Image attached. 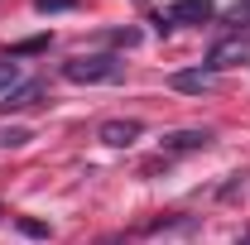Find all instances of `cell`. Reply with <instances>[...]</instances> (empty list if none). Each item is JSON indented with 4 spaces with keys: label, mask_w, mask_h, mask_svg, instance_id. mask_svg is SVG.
Segmentation results:
<instances>
[{
    "label": "cell",
    "mask_w": 250,
    "mask_h": 245,
    "mask_svg": "<svg viewBox=\"0 0 250 245\" xmlns=\"http://www.w3.org/2000/svg\"><path fill=\"white\" fill-rule=\"evenodd\" d=\"M62 77L77 82V87H96V82H121L125 62L116 53H77V58L62 62Z\"/></svg>",
    "instance_id": "cell-1"
},
{
    "label": "cell",
    "mask_w": 250,
    "mask_h": 245,
    "mask_svg": "<svg viewBox=\"0 0 250 245\" xmlns=\"http://www.w3.org/2000/svg\"><path fill=\"white\" fill-rule=\"evenodd\" d=\"M15 87H20V62H15V58H0V96L15 92Z\"/></svg>",
    "instance_id": "cell-9"
},
{
    "label": "cell",
    "mask_w": 250,
    "mask_h": 245,
    "mask_svg": "<svg viewBox=\"0 0 250 245\" xmlns=\"http://www.w3.org/2000/svg\"><path fill=\"white\" fill-rule=\"evenodd\" d=\"M236 20H250V0H236V10H231Z\"/></svg>",
    "instance_id": "cell-13"
},
{
    "label": "cell",
    "mask_w": 250,
    "mask_h": 245,
    "mask_svg": "<svg viewBox=\"0 0 250 245\" xmlns=\"http://www.w3.org/2000/svg\"><path fill=\"white\" fill-rule=\"evenodd\" d=\"M140 135H145V125H140V121H106L101 130H96V140L111 144V149H130Z\"/></svg>",
    "instance_id": "cell-5"
},
{
    "label": "cell",
    "mask_w": 250,
    "mask_h": 245,
    "mask_svg": "<svg viewBox=\"0 0 250 245\" xmlns=\"http://www.w3.org/2000/svg\"><path fill=\"white\" fill-rule=\"evenodd\" d=\"M168 87L202 96V92H212V72H207V67H188V72H173V77H168Z\"/></svg>",
    "instance_id": "cell-7"
},
{
    "label": "cell",
    "mask_w": 250,
    "mask_h": 245,
    "mask_svg": "<svg viewBox=\"0 0 250 245\" xmlns=\"http://www.w3.org/2000/svg\"><path fill=\"white\" fill-rule=\"evenodd\" d=\"M43 92H48V82L29 77V82H20L15 92H5V96H0V111H24V106H34V101H43Z\"/></svg>",
    "instance_id": "cell-6"
},
{
    "label": "cell",
    "mask_w": 250,
    "mask_h": 245,
    "mask_svg": "<svg viewBox=\"0 0 250 245\" xmlns=\"http://www.w3.org/2000/svg\"><path fill=\"white\" fill-rule=\"evenodd\" d=\"M212 15H217V0H178V5H168L159 15V29H168V24H207Z\"/></svg>",
    "instance_id": "cell-3"
},
{
    "label": "cell",
    "mask_w": 250,
    "mask_h": 245,
    "mask_svg": "<svg viewBox=\"0 0 250 245\" xmlns=\"http://www.w3.org/2000/svg\"><path fill=\"white\" fill-rule=\"evenodd\" d=\"M39 15H62V10H77V0H34Z\"/></svg>",
    "instance_id": "cell-10"
},
{
    "label": "cell",
    "mask_w": 250,
    "mask_h": 245,
    "mask_svg": "<svg viewBox=\"0 0 250 245\" xmlns=\"http://www.w3.org/2000/svg\"><path fill=\"white\" fill-rule=\"evenodd\" d=\"M236 245H250V231H241V241H236Z\"/></svg>",
    "instance_id": "cell-15"
},
{
    "label": "cell",
    "mask_w": 250,
    "mask_h": 245,
    "mask_svg": "<svg viewBox=\"0 0 250 245\" xmlns=\"http://www.w3.org/2000/svg\"><path fill=\"white\" fill-rule=\"evenodd\" d=\"M96 245H125V236H101Z\"/></svg>",
    "instance_id": "cell-14"
},
{
    "label": "cell",
    "mask_w": 250,
    "mask_h": 245,
    "mask_svg": "<svg viewBox=\"0 0 250 245\" xmlns=\"http://www.w3.org/2000/svg\"><path fill=\"white\" fill-rule=\"evenodd\" d=\"M212 144V130H173V135H164V159H173V154H197Z\"/></svg>",
    "instance_id": "cell-4"
},
{
    "label": "cell",
    "mask_w": 250,
    "mask_h": 245,
    "mask_svg": "<svg viewBox=\"0 0 250 245\" xmlns=\"http://www.w3.org/2000/svg\"><path fill=\"white\" fill-rule=\"evenodd\" d=\"M241 62H250V34L236 29V34H221L217 43L207 48V62H202V67L217 77V72H226V67H241Z\"/></svg>",
    "instance_id": "cell-2"
},
{
    "label": "cell",
    "mask_w": 250,
    "mask_h": 245,
    "mask_svg": "<svg viewBox=\"0 0 250 245\" xmlns=\"http://www.w3.org/2000/svg\"><path fill=\"white\" fill-rule=\"evenodd\" d=\"M20 231L24 236H48V226H39V221H20Z\"/></svg>",
    "instance_id": "cell-12"
},
{
    "label": "cell",
    "mask_w": 250,
    "mask_h": 245,
    "mask_svg": "<svg viewBox=\"0 0 250 245\" xmlns=\"http://www.w3.org/2000/svg\"><path fill=\"white\" fill-rule=\"evenodd\" d=\"M48 48V39H24V43H15L10 48V58H24V53H43Z\"/></svg>",
    "instance_id": "cell-11"
},
{
    "label": "cell",
    "mask_w": 250,
    "mask_h": 245,
    "mask_svg": "<svg viewBox=\"0 0 250 245\" xmlns=\"http://www.w3.org/2000/svg\"><path fill=\"white\" fill-rule=\"evenodd\" d=\"M34 135L24 130V125H10V130H0V149H24Z\"/></svg>",
    "instance_id": "cell-8"
}]
</instances>
